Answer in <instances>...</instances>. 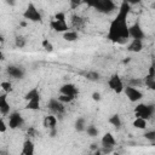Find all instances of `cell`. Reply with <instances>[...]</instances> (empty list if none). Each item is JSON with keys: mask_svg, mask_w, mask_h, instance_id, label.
<instances>
[{"mask_svg": "<svg viewBox=\"0 0 155 155\" xmlns=\"http://www.w3.org/2000/svg\"><path fill=\"white\" fill-rule=\"evenodd\" d=\"M130 11H131V6L127 2L122 1L119 6L116 16L110 22L107 39L109 41H111L113 44L124 45L130 40V35H128V27L130 25L127 23Z\"/></svg>", "mask_w": 155, "mask_h": 155, "instance_id": "6da1fadb", "label": "cell"}, {"mask_svg": "<svg viewBox=\"0 0 155 155\" xmlns=\"http://www.w3.org/2000/svg\"><path fill=\"white\" fill-rule=\"evenodd\" d=\"M23 18L25 19V21H28V22H34V23H36V22H41L42 21V15H41V12L38 10V7L33 4V2H29L28 5H27V7H25V10H24V12H23Z\"/></svg>", "mask_w": 155, "mask_h": 155, "instance_id": "7a4b0ae2", "label": "cell"}, {"mask_svg": "<svg viewBox=\"0 0 155 155\" xmlns=\"http://www.w3.org/2000/svg\"><path fill=\"white\" fill-rule=\"evenodd\" d=\"M154 113H155V107L153 104L139 103L134 108V115L137 117H142V119H145V120L151 119Z\"/></svg>", "mask_w": 155, "mask_h": 155, "instance_id": "3957f363", "label": "cell"}, {"mask_svg": "<svg viewBox=\"0 0 155 155\" xmlns=\"http://www.w3.org/2000/svg\"><path fill=\"white\" fill-rule=\"evenodd\" d=\"M97 12L99 13H110L113 12L115 8H116V5L113 0H94V4H93V7Z\"/></svg>", "mask_w": 155, "mask_h": 155, "instance_id": "277c9868", "label": "cell"}, {"mask_svg": "<svg viewBox=\"0 0 155 155\" xmlns=\"http://www.w3.org/2000/svg\"><path fill=\"white\" fill-rule=\"evenodd\" d=\"M107 84H108V87H109L113 92H115L116 94H120V93L124 92L125 85H124V81H122V79L120 78V75H117V74L110 75L109 79H108V81H107Z\"/></svg>", "mask_w": 155, "mask_h": 155, "instance_id": "5b68a950", "label": "cell"}, {"mask_svg": "<svg viewBox=\"0 0 155 155\" xmlns=\"http://www.w3.org/2000/svg\"><path fill=\"white\" fill-rule=\"evenodd\" d=\"M124 93L126 94L127 99L130 102H132V103H137V102H139L143 98L142 91L138 87H136V86H131V85L125 86L124 87Z\"/></svg>", "mask_w": 155, "mask_h": 155, "instance_id": "8992f818", "label": "cell"}, {"mask_svg": "<svg viewBox=\"0 0 155 155\" xmlns=\"http://www.w3.org/2000/svg\"><path fill=\"white\" fill-rule=\"evenodd\" d=\"M101 144H102V153H110L116 144V139L110 132H107L102 136Z\"/></svg>", "mask_w": 155, "mask_h": 155, "instance_id": "52a82bcc", "label": "cell"}, {"mask_svg": "<svg viewBox=\"0 0 155 155\" xmlns=\"http://www.w3.org/2000/svg\"><path fill=\"white\" fill-rule=\"evenodd\" d=\"M24 124V119L22 116L21 113L18 111H12L8 114V122H7V126L8 128L11 130H17L19 127H22Z\"/></svg>", "mask_w": 155, "mask_h": 155, "instance_id": "ba28073f", "label": "cell"}, {"mask_svg": "<svg viewBox=\"0 0 155 155\" xmlns=\"http://www.w3.org/2000/svg\"><path fill=\"white\" fill-rule=\"evenodd\" d=\"M65 104L64 103H62L58 98H51L50 101H48V103H47V107H48V109L52 111V114H54L56 116H61V115H63L64 114V111H65V107H64Z\"/></svg>", "mask_w": 155, "mask_h": 155, "instance_id": "9c48e42d", "label": "cell"}, {"mask_svg": "<svg viewBox=\"0 0 155 155\" xmlns=\"http://www.w3.org/2000/svg\"><path fill=\"white\" fill-rule=\"evenodd\" d=\"M6 73L10 78L12 79H16V80H19V79H23L24 75H25V70L21 67V65H16V64H11L6 68Z\"/></svg>", "mask_w": 155, "mask_h": 155, "instance_id": "30bf717a", "label": "cell"}, {"mask_svg": "<svg viewBox=\"0 0 155 155\" xmlns=\"http://www.w3.org/2000/svg\"><path fill=\"white\" fill-rule=\"evenodd\" d=\"M128 35H130V39H140V40H143L145 38V33H144L143 28L140 27L139 22H136V23H133L132 25L128 27Z\"/></svg>", "mask_w": 155, "mask_h": 155, "instance_id": "8fae6325", "label": "cell"}, {"mask_svg": "<svg viewBox=\"0 0 155 155\" xmlns=\"http://www.w3.org/2000/svg\"><path fill=\"white\" fill-rule=\"evenodd\" d=\"M59 93L61 94H67V96L76 97L79 94V88L76 87V85H74L71 82H67V84H63L59 87Z\"/></svg>", "mask_w": 155, "mask_h": 155, "instance_id": "7c38bea8", "label": "cell"}, {"mask_svg": "<svg viewBox=\"0 0 155 155\" xmlns=\"http://www.w3.org/2000/svg\"><path fill=\"white\" fill-rule=\"evenodd\" d=\"M50 25H51V28H52L54 31H57V33H64V31H67V30L69 29L67 21H59V19H56V18H53V19L51 21Z\"/></svg>", "mask_w": 155, "mask_h": 155, "instance_id": "4fadbf2b", "label": "cell"}, {"mask_svg": "<svg viewBox=\"0 0 155 155\" xmlns=\"http://www.w3.org/2000/svg\"><path fill=\"white\" fill-rule=\"evenodd\" d=\"M127 51L128 52H134V53H138L143 50V40L140 39H132L128 44H127Z\"/></svg>", "mask_w": 155, "mask_h": 155, "instance_id": "5bb4252c", "label": "cell"}, {"mask_svg": "<svg viewBox=\"0 0 155 155\" xmlns=\"http://www.w3.org/2000/svg\"><path fill=\"white\" fill-rule=\"evenodd\" d=\"M42 126L47 130H52V128H57V116L54 114H50L46 115L42 120Z\"/></svg>", "mask_w": 155, "mask_h": 155, "instance_id": "9a60e30c", "label": "cell"}, {"mask_svg": "<svg viewBox=\"0 0 155 155\" xmlns=\"http://www.w3.org/2000/svg\"><path fill=\"white\" fill-rule=\"evenodd\" d=\"M10 103L7 101V93L0 94V114L1 115H8L10 114Z\"/></svg>", "mask_w": 155, "mask_h": 155, "instance_id": "2e32d148", "label": "cell"}, {"mask_svg": "<svg viewBox=\"0 0 155 155\" xmlns=\"http://www.w3.org/2000/svg\"><path fill=\"white\" fill-rule=\"evenodd\" d=\"M34 153H35V145H34L33 140H31L30 138L25 139V140L23 142L21 154H23V155H33Z\"/></svg>", "mask_w": 155, "mask_h": 155, "instance_id": "e0dca14e", "label": "cell"}, {"mask_svg": "<svg viewBox=\"0 0 155 155\" xmlns=\"http://www.w3.org/2000/svg\"><path fill=\"white\" fill-rule=\"evenodd\" d=\"M40 99H41L40 94H38V96L30 98L29 101H27L25 109L31 110V111H36V110H39V109H40Z\"/></svg>", "mask_w": 155, "mask_h": 155, "instance_id": "ac0fdd59", "label": "cell"}, {"mask_svg": "<svg viewBox=\"0 0 155 155\" xmlns=\"http://www.w3.org/2000/svg\"><path fill=\"white\" fill-rule=\"evenodd\" d=\"M62 34H63V39H64L65 41H68V42L78 41L79 38H80L78 30H70V29H68L67 31H64V33H62Z\"/></svg>", "mask_w": 155, "mask_h": 155, "instance_id": "d6986e66", "label": "cell"}, {"mask_svg": "<svg viewBox=\"0 0 155 155\" xmlns=\"http://www.w3.org/2000/svg\"><path fill=\"white\" fill-rule=\"evenodd\" d=\"M132 125H133V127L137 128V130H145L147 126H148V120L142 119V117H137V116H136V119L133 120Z\"/></svg>", "mask_w": 155, "mask_h": 155, "instance_id": "ffe728a7", "label": "cell"}, {"mask_svg": "<svg viewBox=\"0 0 155 155\" xmlns=\"http://www.w3.org/2000/svg\"><path fill=\"white\" fill-rule=\"evenodd\" d=\"M109 124L111 125V126H114L116 130H119L120 127H121V125H122V121H121V117H120V115L119 114H114V115H111L110 117H109Z\"/></svg>", "mask_w": 155, "mask_h": 155, "instance_id": "44dd1931", "label": "cell"}, {"mask_svg": "<svg viewBox=\"0 0 155 155\" xmlns=\"http://www.w3.org/2000/svg\"><path fill=\"white\" fill-rule=\"evenodd\" d=\"M74 126H75V130L78 132H84L85 128H86V126H87L85 117H78L76 121H75V124H74Z\"/></svg>", "mask_w": 155, "mask_h": 155, "instance_id": "7402d4cb", "label": "cell"}, {"mask_svg": "<svg viewBox=\"0 0 155 155\" xmlns=\"http://www.w3.org/2000/svg\"><path fill=\"white\" fill-rule=\"evenodd\" d=\"M144 82H145V86H147L148 88L155 90V75H153V74H147Z\"/></svg>", "mask_w": 155, "mask_h": 155, "instance_id": "603a6c76", "label": "cell"}, {"mask_svg": "<svg viewBox=\"0 0 155 155\" xmlns=\"http://www.w3.org/2000/svg\"><path fill=\"white\" fill-rule=\"evenodd\" d=\"M85 132L87 133L88 137H97L99 134V130L94 125H87L85 128Z\"/></svg>", "mask_w": 155, "mask_h": 155, "instance_id": "cb8c5ba5", "label": "cell"}, {"mask_svg": "<svg viewBox=\"0 0 155 155\" xmlns=\"http://www.w3.org/2000/svg\"><path fill=\"white\" fill-rule=\"evenodd\" d=\"M71 24H73L74 28L80 29V28L84 25V19H82L80 16H78V15H74V16L71 17Z\"/></svg>", "mask_w": 155, "mask_h": 155, "instance_id": "d4e9b609", "label": "cell"}, {"mask_svg": "<svg viewBox=\"0 0 155 155\" xmlns=\"http://www.w3.org/2000/svg\"><path fill=\"white\" fill-rule=\"evenodd\" d=\"M27 45V39L24 38V36H16V39H15V46L16 47H18V48H23L24 46Z\"/></svg>", "mask_w": 155, "mask_h": 155, "instance_id": "484cf974", "label": "cell"}, {"mask_svg": "<svg viewBox=\"0 0 155 155\" xmlns=\"http://www.w3.org/2000/svg\"><path fill=\"white\" fill-rule=\"evenodd\" d=\"M86 79L87 80H90V81H98L99 80V73H97V71H94V70H90V71H87L86 73Z\"/></svg>", "mask_w": 155, "mask_h": 155, "instance_id": "4316f807", "label": "cell"}, {"mask_svg": "<svg viewBox=\"0 0 155 155\" xmlns=\"http://www.w3.org/2000/svg\"><path fill=\"white\" fill-rule=\"evenodd\" d=\"M38 94H40L39 88H38V87H33L31 90H29V91L24 94V99H25V102H27V101H29L30 98H33V97H35V96H38Z\"/></svg>", "mask_w": 155, "mask_h": 155, "instance_id": "83f0119b", "label": "cell"}, {"mask_svg": "<svg viewBox=\"0 0 155 155\" xmlns=\"http://www.w3.org/2000/svg\"><path fill=\"white\" fill-rule=\"evenodd\" d=\"M0 87H1V90H2L5 93H10V92L13 91L12 84H11L10 81H2V82L0 84Z\"/></svg>", "mask_w": 155, "mask_h": 155, "instance_id": "f1b7e54d", "label": "cell"}, {"mask_svg": "<svg viewBox=\"0 0 155 155\" xmlns=\"http://www.w3.org/2000/svg\"><path fill=\"white\" fill-rule=\"evenodd\" d=\"M41 46H42V48H44L45 51H47V52H52V51H53V45H52V42H51L48 39H44V40L41 41Z\"/></svg>", "mask_w": 155, "mask_h": 155, "instance_id": "f546056e", "label": "cell"}, {"mask_svg": "<svg viewBox=\"0 0 155 155\" xmlns=\"http://www.w3.org/2000/svg\"><path fill=\"white\" fill-rule=\"evenodd\" d=\"M75 98H76V97H74V96H67V94H59V96H58V99H59L62 103H64V104L71 103Z\"/></svg>", "mask_w": 155, "mask_h": 155, "instance_id": "4dcf8cb0", "label": "cell"}, {"mask_svg": "<svg viewBox=\"0 0 155 155\" xmlns=\"http://www.w3.org/2000/svg\"><path fill=\"white\" fill-rule=\"evenodd\" d=\"M144 138L145 139H148L149 142H154L155 140V131H147L145 133H144Z\"/></svg>", "mask_w": 155, "mask_h": 155, "instance_id": "1f68e13d", "label": "cell"}, {"mask_svg": "<svg viewBox=\"0 0 155 155\" xmlns=\"http://www.w3.org/2000/svg\"><path fill=\"white\" fill-rule=\"evenodd\" d=\"M7 128H8L7 124L4 121V119H0V133H5L7 131Z\"/></svg>", "mask_w": 155, "mask_h": 155, "instance_id": "d6a6232c", "label": "cell"}, {"mask_svg": "<svg viewBox=\"0 0 155 155\" xmlns=\"http://www.w3.org/2000/svg\"><path fill=\"white\" fill-rule=\"evenodd\" d=\"M69 4H70L71 8H76L78 6H80L82 4V0H69Z\"/></svg>", "mask_w": 155, "mask_h": 155, "instance_id": "836d02e7", "label": "cell"}, {"mask_svg": "<svg viewBox=\"0 0 155 155\" xmlns=\"http://www.w3.org/2000/svg\"><path fill=\"white\" fill-rule=\"evenodd\" d=\"M92 99H93L94 102H99V101L102 99L101 93H99V92H93V93H92Z\"/></svg>", "mask_w": 155, "mask_h": 155, "instance_id": "e575fe53", "label": "cell"}, {"mask_svg": "<svg viewBox=\"0 0 155 155\" xmlns=\"http://www.w3.org/2000/svg\"><path fill=\"white\" fill-rule=\"evenodd\" d=\"M122 1L127 2L130 6H132V5H138V4H140V2H142V0H122Z\"/></svg>", "mask_w": 155, "mask_h": 155, "instance_id": "d590c367", "label": "cell"}, {"mask_svg": "<svg viewBox=\"0 0 155 155\" xmlns=\"http://www.w3.org/2000/svg\"><path fill=\"white\" fill-rule=\"evenodd\" d=\"M82 4L87 5V7H93V4H94V0H82Z\"/></svg>", "mask_w": 155, "mask_h": 155, "instance_id": "8d00e7d4", "label": "cell"}, {"mask_svg": "<svg viewBox=\"0 0 155 155\" xmlns=\"http://www.w3.org/2000/svg\"><path fill=\"white\" fill-rule=\"evenodd\" d=\"M5 2H6V4L8 5V6L13 7V6L16 5V2H17V1H16V0H5Z\"/></svg>", "mask_w": 155, "mask_h": 155, "instance_id": "74e56055", "label": "cell"}, {"mask_svg": "<svg viewBox=\"0 0 155 155\" xmlns=\"http://www.w3.org/2000/svg\"><path fill=\"white\" fill-rule=\"evenodd\" d=\"M48 132H50V136H51V137H54V136H56V133H57V128L48 130Z\"/></svg>", "mask_w": 155, "mask_h": 155, "instance_id": "f35d334b", "label": "cell"}, {"mask_svg": "<svg viewBox=\"0 0 155 155\" xmlns=\"http://www.w3.org/2000/svg\"><path fill=\"white\" fill-rule=\"evenodd\" d=\"M2 61H5V53L0 50V62H2Z\"/></svg>", "mask_w": 155, "mask_h": 155, "instance_id": "ab89813d", "label": "cell"}, {"mask_svg": "<svg viewBox=\"0 0 155 155\" xmlns=\"http://www.w3.org/2000/svg\"><path fill=\"white\" fill-rule=\"evenodd\" d=\"M5 42V38H4V35L0 33V44H4Z\"/></svg>", "mask_w": 155, "mask_h": 155, "instance_id": "60d3db41", "label": "cell"}]
</instances>
